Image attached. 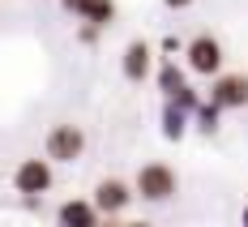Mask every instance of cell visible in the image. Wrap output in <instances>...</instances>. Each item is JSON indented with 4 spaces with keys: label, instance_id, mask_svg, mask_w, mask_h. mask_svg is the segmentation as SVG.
Returning <instances> with one entry per match:
<instances>
[{
    "label": "cell",
    "instance_id": "7a4b0ae2",
    "mask_svg": "<svg viewBox=\"0 0 248 227\" xmlns=\"http://www.w3.org/2000/svg\"><path fill=\"white\" fill-rule=\"evenodd\" d=\"M223 43L214 39V34H193L188 43H184V65H188V73L197 77H214L223 73Z\"/></svg>",
    "mask_w": 248,
    "mask_h": 227
},
{
    "label": "cell",
    "instance_id": "4fadbf2b",
    "mask_svg": "<svg viewBox=\"0 0 248 227\" xmlns=\"http://www.w3.org/2000/svg\"><path fill=\"white\" fill-rule=\"evenodd\" d=\"M163 51H171V56H175V51H184V43H180V39H163Z\"/></svg>",
    "mask_w": 248,
    "mask_h": 227
},
{
    "label": "cell",
    "instance_id": "8992f818",
    "mask_svg": "<svg viewBox=\"0 0 248 227\" xmlns=\"http://www.w3.org/2000/svg\"><path fill=\"white\" fill-rule=\"evenodd\" d=\"M210 103H218L223 112L248 107V73H214V86H210Z\"/></svg>",
    "mask_w": 248,
    "mask_h": 227
},
{
    "label": "cell",
    "instance_id": "52a82bcc",
    "mask_svg": "<svg viewBox=\"0 0 248 227\" xmlns=\"http://www.w3.org/2000/svg\"><path fill=\"white\" fill-rule=\"evenodd\" d=\"M120 73H124V81H133V86H141V81L154 73V48H150L146 39H133V43L124 48Z\"/></svg>",
    "mask_w": 248,
    "mask_h": 227
},
{
    "label": "cell",
    "instance_id": "ba28073f",
    "mask_svg": "<svg viewBox=\"0 0 248 227\" xmlns=\"http://www.w3.org/2000/svg\"><path fill=\"white\" fill-rule=\"evenodd\" d=\"M99 206L86 202V197H69V202L56 206V223L60 227H99Z\"/></svg>",
    "mask_w": 248,
    "mask_h": 227
},
{
    "label": "cell",
    "instance_id": "5b68a950",
    "mask_svg": "<svg viewBox=\"0 0 248 227\" xmlns=\"http://www.w3.org/2000/svg\"><path fill=\"white\" fill-rule=\"evenodd\" d=\"M133 197H137V193H133L124 180L107 176V180H99V184H94V197H90V202L99 206V214H103V219H120L124 210L133 206Z\"/></svg>",
    "mask_w": 248,
    "mask_h": 227
},
{
    "label": "cell",
    "instance_id": "9a60e30c",
    "mask_svg": "<svg viewBox=\"0 0 248 227\" xmlns=\"http://www.w3.org/2000/svg\"><path fill=\"white\" fill-rule=\"evenodd\" d=\"M244 227H248V206H244Z\"/></svg>",
    "mask_w": 248,
    "mask_h": 227
},
{
    "label": "cell",
    "instance_id": "7c38bea8",
    "mask_svg": "<svg viewBox=\"0 0 248 227\" xmlns=\"http://www.w3.org/2000/svg\"><path fill=\"white\" fill-rule=\"evenodd\" d=\"M193 116H197V129H201V133H214V129H218V116H223V107H218V103H197Z\"/></svg>",
    "mask_w": 248,
    "mask_h": 227
},
{
    "label": "cell",
    "instance_id": "30bf717a",
    "mask_svg": "<svg viewBox=\"0 0 248 227\" xmlns=\"http://www.w3.org/2000/svg\"><path fill=\"white\" fill-rule=\"evenodd\" d=\"M188 133V107H180V103L167 99V107H163V137L167 142H180Z\"/></svg>",
    "mask_w": 248,
    "mask_h": 227
},
{
    "label": "cell",
    "instance_id": "6da1fadb",
    "mask_svg": "<svg viewBox=\"0 0 248 227\" xmlns=\"http://www.w3.org/2000/svg\"><path fill=\"white\" fill-rule=\"evenodd\" d=\"M175 189H180V176H175L167 163H146V167L137 172V180H133V193H137L141 202H150V206L171 202Z\"/></svg>",
    "mask_w": 248,
    "mask_h": 227
},
{
    "label": "cell",
    "instance_id": "277c9868",
    "mask_svg": "<svg viewBox=\"0 0 248 227\" xmlns=\"http://www.w3.org/2000/svg\"><path fill=\"white\" fill-rule=\"evenodd\" d=\"M51 184H56V172H51V159H22L17 167H13V189L22 193V197H34V193H47Z\"/></svg>",
    "mask_w": 248,
    "mask_h": 227
},
{
    "label": "cell",
    "instance_id": "3957f363",
    "mask_svg": "<svg viewBox=\"0 0 248 227\" xmlns=\"http://www.w3.org/2000/svg\"><path fill=\"white\" fill-rule=\"evenodd\" d=\"M43 154H47L51 163H77L86 154V133H81V125H51L47 142H43Z\"/></svg>",
    "mask_w": 248,
    "mask_h": 227
},
{
    "label": "cell",
    "instance_id": "8fae6325",
    "mask_svg": "<svg viewBox=\"0 0 248 227\" xmlns=\"http://www.w3.org/2000/svg\"><path fill=\"white\" fill-rule=\"evenodd\" d=\"M158 90H163L167 99H175L180 90H188V77H184V69H180L175 60H167V65H158Z\"/></svg>",
    "mask_w": 248,
    "mask_h": 227
},
{
    "label": "cell",
    "instance_id": "5bb4252c",
    "mask_svg": "<svg viewBox=\"0 0 248 227\" xmlns=\"http://www.w3.org/2000/svg\"><path fill=\"white\" fill-rule=\"evenodd\" d=\"M163 4H167V9H188L193 0H163Z\"/></svg>",
    "mask_w": 248,
    "mask_h": 227
},
{
    "label": "cell",
    "instance_id": "9c48e42d",
    "mask_svg": "<svg viewBox=\"0 0 248 227\" xmlns=\"http://www.w3.org/2000/svg\"><path fill=\"white\" fill-rule=\"evenodd\" d=\"M73 17L81 22H94V26H111L116 22V0H60Z\"/></svg>",
    "mask_w": 248,
    "mask_h": 227
}]
</instances>
